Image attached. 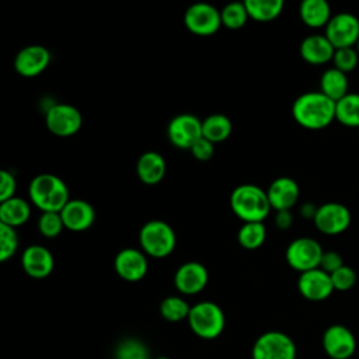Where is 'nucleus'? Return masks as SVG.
I'll use <instances>...</instances> for the list:
<instances>
[{
  "mask_svg": "<svg viewBox=\"0 0 359 359\" xmlns=\"http://www.w3.org/2000/svg\"><path fill=\"white\" fill-rule=\"evenodd\" d=\"M292 116L304 129L321 130L335 121V101L320 90L303 93L293 101Z\"/></svg>",
  "mask_w": 359,
  "mask_h": 359,
  "instance_id": "f257e3e1",
  "label": "nucleus"
},
{
  "mask_svg": "<svg viewBox=\"0 0 359 359\" xmlns=\"http://www.w3.org/2000/svg\"><path fill=\"white\" fill-rule=\"evenodd\" d=\"M28 195L29 201L42 212H60L70 201L66 182L49 172L38 174L31 180Z\"/></svg>",
  "mask_w": 359,
  "mask_h": 359,
  "instance_id": "f03ea898",
  "label": "nucleus"
},
{
  "mask_svg": "<svg viewBox=\"0 0 359 359\" xmlns=\"http://www.w3.org/2000/svg\"><path fill=\"white\" fill-rule=\"evenodd\" d=\"M230 208L244 223L264 222L272 209L266 191L254 184L236 187L230 195Z\"/></svg>",
  "mask_w": 359,
  "mask_h": 359,
  "instance_id": "7ed1b4c3",
  "label": "nucleus"
},
{
  "mask_svg": "<svg viewBox=\"0 0 359 359\" xmlns=\"http://www.w3.org/2000/svg\"><path fill=\"white\" fill-rule=\"evenodd\" d=\"M139 244L146 255L164 258L174 251L177 237L167 222L150 220L146 222L139 231Z\"/></svg>",
  "mask_w": 359,
  "mask_h": 359,
  "instance_id": "20e7f679",
  "label": "nucleus"
},
{
  "mask_svg": "<svg viewBox=\"0 0 359 359\" xmlns=\"http://www.w3.org/2000/svg\"><path fill=\"white\" fill-rule=\"evenodd\" d=\"M187 320L191 331L202 339L217 338L226 325L223 310L220 306L209 300L191 306V311Z\"/></svg>",
  "mask_w": 359,
  "mask_h": 359,
  "instance_id": "39448f33",
  "label": "nucleus"
},
{
  "mask_svg": "<svg viewBox=\"0 0 359 359\" xmlns=\"http://www.w3.org/2000/svg\"><path fill=\"white\" fill-rule=\"evenodd\" d=\"M324 250L321 244L311 237L294 238L285 251L286 262L299 273L320 268Z\"/></svg>",
  "mask_w": 359,
  "mask_h": 359,
  "instance_id": "423d86ee",
  "label": "nucleus"
},
{
  "mask_svg": "<svg viewBox=\"0 0 359 359\" xmlns=\"http://www.w3.org/2000/svg\"><path fill=\"white\" fill-rule=\"evenodd\" d=\"M293 339L282 331H266L261 334L251 351L252 359H296Z\"/></svg>",
  "mask_w": 359,
  "mask_h": 359,
  "instance_id": "0eeeda50",
  "label": "nucleus"
},
{
  "mask_svg": "<svg viewBox=\"0 0 359 359\" xmlns=\"http://www.w3.org/2000/svg\"><path fill=\"white\" fill-rule=\"evenodd\" d=\"M45 123L49 132L55 136L69 137L80 130L83 116L80 111L70 104L53 102L45 109Z\"/></svg>",
  "mask_w": 359,
  "mask_h": 359,
  "instance_id": "6e6552de",
  "label": "nucleus"
},
{
  "mask_svg": "<svg viewBox=\"0 0 359 359\" xmlns=\"http://www.w3.org/2000/svg\"><path fill=\"white\" fill-rule=\"evenodd\" d=\"M184 24L198 36H210L222 27L220 11L208 3H195L185 10Z\"/></svg>",
  "mask_w": 359,
  "mask_h": 359,
  "instance_id": "1a4fd4ad",
  "label": "nucleus"
},
{
  "mask_svg": "<svg viewBox=\"0 0 359 359\" xmlns=\"http://www.w3.org/2000/svg\"><path fill=\"white\" fill-rule=\"evenodd\" d=\"M324 35L335 49L355 46L359 39V18L349 11L332 14Z\"/></svg>",
  "mask_w": 359,
  "mask_h": 359,
  "instance_id": "9d476101",
  "label": "nucleus"
},
{
  "mask_svg": "<svg viewBox=\"0 0 359 359\" xmlns=\"http://www.w3.org/2000/svg\"><path fill=\"white\" fill-rule=\"evenodd\" d=\"M316 229L327 236L344 233L352 222V213L341 202H325L318 206L313 219Z\"/></svg>",
  "mask_w": 359,
  "mask_h": 359,
  "instance_id": "9b49d317",
  "label": "nucleus"
},
{
  "mask_svg": "<svg viewBox=\"0 0 359 359\" xmlns=\"http://www.w3.org/2000/svg\"><path fill=\"white\" fill-rule=\"evenodd\" d=\"M167 136L175 147L189 150L202 136V121L192 114H180L170 121Z\"/></svg>",
  "mask_w": 359,
  "mask_h": 359,
  "instance_id": "f8f14e48",
  "label": "nucleus"
},
{
  "mask_svg": "<svg viewBox=\"0 0 359 359\" xmlns=\"http://www.w3.org/2000/svg\"><path fill=\"white\" fill-rule=\"evenodd\" d=\"M323 348L331 359H349L356 351V338L348 327L332 324L323 334Z\"/></svg>",
  "mask_w": 359,
  "mask_h": 359,
  "instance_id": "ddd939ff",
  "label": "nucleus"
},
{
  "mask_svg": "<svg viewBox=\"0 0 359 359\" xmlns=\"http://www.w3.org/2000/svg\"><path fill=\"white\" fill-rule=\"evenodd\" d=\"M114 268L119 278L126 282H139L142 280L149 269V262L146 254L137 248H123L121 250L115 259Z\"/></svg>",
  "mask_w": 359,
  "mask_h": 359,
  "instance_id": "4468645a",
  "label": "nucleus"
},
{
  "mask_svg": "<svg viewBox=\"0 0 359 359\" xmlns=\"http://www.w3.org/2000/svg\"><path fill=\"white\" fill-rule=\"evenodd\" d=\"M297 290L310 302H323L334 292L331 275L321 268L303 272L297 279Z\"/></svg>",
  "mask_w": 359,
  "mask_h": 359,
  "instance_id": "2eb2a0df",
  "label": "nucleus"
},
{
  "mask_svg": "<svg viewBox=\"0 0 359 359\" xmlns=\"http://www.w3.org/2000/svg\"><path fill=\"white\" fill-rule=\"evenodd\" d=\"M209 280L208 269L203 264L189 261L180 265L174 273V286L182 294H198L205 289Z\"/></svg>",
  "mask_w": 359,
  "mask_h": 359,
  "instance_id": "dca6fc26",
  "label": "nucleus"
},
{
  "mask_svg": "<svg viewBox=\"0 0 359 359\" xmlns=\"http://www.w3.org/2000/svg\"><path fill=\"white\" fill-rule=\"evenodd\" d=\"M50 53L42 45H27L18 50L14 59L15 72L24 77H35L49 66Z\"/></svg>",
  "mask_w": 359,
  "mask_h": 359,
  "instance_id": "f3484780",
  "label": "nucleus"
},
{
  "mask_svg": "<svg viewBox=\"0 0 359 359\" xmlns=\"http://www.w3.org/2000/svg\"><path fill=\"white\" fill-rule=\"evenodd\" d=\"M21 265L28 276L42 279L53 271L55 259L46 247L41 244H31L22 251Z\"/></svg>",
  "mask_w": 359,
  "mask_h": 359,
  "instance_id": "a211bd4d",
  "label": "nucleus"
},
{
  "mask_svg": "<svg viewBox=\"0 0 359 359\" xmlns=\"http://www.w3.org/2000/svg\"><path fill=\"white\" fill-rule=\"evenodd\" d=\"M266 194L272 209H275L276 212L290 210L299 201L300 188L293 178L278 177L269 184Z\"/></svg>",
  "mask_w": 359,
  "mask_h": 359,
  "instance_id": "6ab92c4d",
  "label": "nucleus"
},
{
  "mask_svg": "<svg viewBox=\"0 0 359 359\" xmlns=\"http://www.w3.org/2000/svg\"><path fill=\"white\" fill-rule=\"evenodd\" d=\"M65 229L72 231H84L90 229L95 220L94 208L84 199H70L60 210Z\"/></svg>",
  "mask_w": 359,
  "mask_h": 359,
  "instance_id": "aec40b11",
  "label": "nucleus"
},
{
  "mask_svg": "<svg viewBox=\"0 0 359 359\" xmlns=\"http://www.w3.org/2000/svg\"><path fill=\"white\" fill-rule=\"evenodd\" d=\"M299 52L302 59L310 65H325L332 62L335 48L324 34H313L300 42Z\"/></svg>",
  "mask_w": 359,
  "mask_h": 359,
  "instance_id": "412c9836",
  "label": "nucleus"
},
{
  "mask_svg": "<svg viewBox=\"0 0 359 359\" xmlns=\"http://www.w3.org/2000/svg\"><path fill=\"white\" fill-rule=\"evenodd\" d=\"M165 160L157 151L143 153L136 163V174L139 180L146 185L158 184L165 175Z\"/></svg>",
  "mask_w": 359,
  "mask_h": 359,
  "instance_id": "4be33fe9",
  "label": "nucleus"
},
{
  "mask_svg": "<svg viewBox=\"0 0 359 359\" xmlns=\"http://www.w3.org/2000/svg\"><path fill=\"white\" fill-rule=\"evenodd\" d=\"M299 15L309 28H325L332 13L327 0H303L299 6Z\"/></svg>",
  "mask_w": 359,
  "mask_h": 359,
  "instance_id": "5701e85b",
  "label": "nucleus"
},
{
  "mask_svg": "<svg viewBox=\"0 0 359 359\" xmlns=\"http://www.w3.org/2000/svg\"><path fill=\"white\" fill-rule=\"evenodd\" d=\"M31 216V206L22 198L14 196L0 202V223L10 227H20L28 222Z\"/></svg>",
  "mask_w": 359,
  "mask_h": 359,
  "instance_id": "b1692460",
  "label": "nucleus"
},
{
  "mask_svg": "<svg viewBox=\"0 0 359 359\" xmlns=\"http://www.w3.org/2000/svg\"><path fill=\"white\" fill-rule=\"evenodd\" d=\"M348 74L332 67L325 69L320 76V91L331 98L332 101H338L345 97L349 91Z\"/></svg>",
  "mask_w": 359,
  "mask_h": 359,
  "instance_id": "393cba45",
  "label": "nucleus"
},
{
  "mask_svg": "<svg viewBox=\"0 0 359 359\" xmlns=\"http://www.w3.org/2000/svg\"><path fill=\"white\" fill-rule=\"evenodd\" d=\"M231 130V121L223 114H212L202 121V136L215 144L226 140Z\"/></svg>",
  "mask_w": 359,
  "mask_h": 359,
  "instance_id": "a878e982",
  "label": "nucleus"
},
{
  "mask_svg": "<svg viewBox=\"0 0 359 359\" xmlns=\"http://www.w3.org/2000/svg\"><path fill=\"white\" fill-rule=\"evenodd\" d=\"M248 17L259 22H268L278 18L285 7L283 0H245Z\"/></svg>",
  "mask_w": 359,
  "mask_h": 359,
  "instance_id": "bb28decb",
  "label": "nucleus"
},
{
  "mask_svg": "<svg viewBox=\"0 0 359 359\" xmlns=\"http://www.w3.org/2000/svg\"><path fill=\"white\" fill-rule=\"evenodd\" d=\"M335 121L348 128H359V93H348L335 102Z\"/></svg>",
  "mask_w": 359,
  "mask_h": 359,
  "instance_id": "cd10ccee",
  "label": "nucleus"
},
{
  "mask_svg": "<svg viewBox=\"0 0 359 359\" xmlns=\"http://www.w3.org/2000/svg\"><path fill=\"white\" fill-rule=\"evenodd\" d=\"M266 238V227L264 222H250L244 223L237 233L238 244L244 250H257L259 248Z\"/></svg>",
  "mask_w": 359,
  "mask_h": 359,
  "instance_id": "c85d7f7f",
  "label": "nucleus"
},
{
  "mask_svg": "<svg viewBox=\"0 0 359 359\" xmlns=\"http://www.w3.org/2000/svg\"><path fill=\"white\" fill-rule=\"evenodd\" d=\"M191 306L180 296H168L160 303V314L170 323H178L188 318Z\"/></svg>",
  "mask_w": 359,
  "mask_h": 359,
  "instance_id": "c756f323",
  "label": "nucleus"
},
{
  "mask_svg": "<svg viewBox=\"0 0 359 359\" xmlns=\"http://www.w3.org/2000/svg\"><path fill=\"white\" fill-rule=\"evenodd\" d=\"M220 17H222V25H224L229 29L243 28L250 18L244 1L243 3L234 1V3L226 4L220 10Z\"/></svg>",
  "mask_w": 359,
  "mask_h": 359,
  "instance_id": "7c9ffc66",
  "label": "nucleus"
},
{
  "mask_svg": "<svg viewBox=\"0 0 359 359\" xmlns=\"http://www.w3.org/2000/svg\"><path fill=\"white\" fill-rule=\"evenodd\" d=\"M115 359H150V353L140 339L125 338L115 349Z\"/></svg>",
  "mask_w": 359,
  "mask_h": 359,
  "instance_id": "2f4dec72",
  "label": "nucleus"
},
{
  "mask_svg": "<svg viewBox=\"0 0 359 359\" xmlns=\"http://www.w3.org/2000/svg\"><path fill=\"white\" fill-rule=\"evenodd\" d=\"M65 229L60 212H42L38 219V230L46 238L57 237Z\"/></svg>",
  "mask_w": 359,
  "mask_h": 359,
  "instance_id": "473e14b6",
  "label": "nucleus"
},
{
  "mask_svg": "<svg viewBox=\"0 0 359 359\" xmlns=\"http://www.w3.org/2000/svg\"><path fill=\"white\" fill-rule=\"evenodd\" d=\"M18 248V237L14 227L0 223V261L10 259Z\"/></svg>",
  "mask_w": 359,
  "mask_h": 359,
  "instance_id": "72a5a7b5",
  "label": "nucleus"
},
{
  "mask_svg": "<svg viewBox=\"0 0 359 359\" xmlns=\"http://www.w3.org/2000/svg\"><path fill=\"white\" fill-rule=\"evenodd\" d=\"M358 63H359V53L355 46L335 49V53L332 57V65L335 69L348 74L349 72L355 70Z\"/></svg>",
  "mask_w": 359,
  "mask_h": 359,
  "instance_id": "f704fd0d",
  "label": "nucleus"
},
{
  "mask_svg": "<svg viewBox=\"0 0 359 359\" xmlns=\"http://www.w3.org/2000/svg\"><path fill=\"white\" fill-rule=\"evenodd\" d=\"M356 279H358L356 272L349 265H342L339 269L331 273L334 290H339V292H346L352 289L356 283Z\"/></svg>",
  "mask_w": 359,
  "mask_h": 359,
  "instance_id": "c9c22d12",
  "label": "nucleus"
},
{
  "mask_svg": "<svg viewBox=\"0 0 359 359\" xmlns=\"http://www.w3.org/2000/svg\"><path fill=\"white\" fill-rule=\"evenodd\" d=\"M191 154L198 160V161H208L213 157L215 154V143H212L210 140L205 139L203 136H201L189 149Z\"/></svg>",
  "mask_w": 359,
  "mask_h": 359,
  "instance_id": "e433bc0d",
  "label": "nucleus"
},
{
  "mask_svg": "<svg viewBox=\"0 0 359 359\" xmlns=\"http://www.w3.org/2000/svg\"><path fill=\"white\" fill-rule=\"evenodd\" d=\"M15 189H17V181L13 172L7 170H1L0 171V202L14 198Z\"/></svg>",
  "mask_w": 359,
  "mask_h": 359,
  "instance_id": "4c0bfd02",
  "label": "nucleus"
},
{
  "mask_svg": "<svg viewBox=\"0 0 359 359\" xmlns=\"http://www.w3.org/2000/svg\"><path fill=\"white\" fill-rule=\"evenodd\" d=\"M344 264V259H342V255L337 251H324L323 254V258H321V262H320V268L323 271H325L327 273H332L335 272L337 269H339Z\"/></svg>",
  "mask_w": 359,
  "mask_h": 359,
  "instance_id": "58836bf2",
  "label": "nucleus"
},
{
  "mask_svg": "<svg viewBox=\"0 0 359 359\" xmlns=\"http://www.w3.org/2000/svg\"><path fill=\"white\" fill-rule=\"evenodd\" d=\"M273 222H275V226L278 229L287 230L293 224V215L290 213V210H279V212L275 213Z\"/></svg>",
  "mask_w": 359,
  "mask_h": 359,
  "instance_id": "ea45409f",
  "label": "nucleus"
},
{
  "mask_svg": "<svg viewBox=\"0 0 359 359\" xmlns=\"http://www.w3.org/2000/svg\"><path fill=\"white\" fill-rule=\"evenodd\" d=\"M317 209H318V206H316L314 203H311V202H306V203H303L302 206H300V215L304 217V219H314V216H316V213H317Z\"/></svg>",
  "mask_w": 359,
  "mask_h": 359,
  "instance_id": "a19ab883",
  "label": "nucleus"
},
{
  "mask_svg": "<svg viewBox=\"0 0 359 359\" xmlns=\"http://www.w3.org/2000/svg\"><path fill=\"white\" fill-rule=\"evenodd\" d=\"M355 48H356V50H358V53H359V39H358V42H356V45H355Z\"/></svg>",
  "mask_w": 359,
  "mask_h": 359,
  "instance_id": "79ce46f5",
  "label": "nucleus"
},
{
  "mask_svg": "<svg viewBox=\"0 0 359 359\" xmlns=\"http://www.w3.org/2000/svg\"><path fill=\"white\" fill-rule=\"evenodd\" d=\"M156 359H170V358H167V356H158V358H156Z\"/></svg>",
  "mask_w": 359,
  "mask_h": 359,
  "instance_id": "37998d69",
  "label": "nucleus"
},
{
  "mask_svg": "<svg viewBox=\"0 0 359 359\" xmlns=\"http://www.w3.org/2000/svg\"><path fill=\"white\" fill-rule=\"evenodd\" d=\"M358 130H359V128H358Z\"/></svg>",
  "mask_w": 359,
  "mask_h": 359,
  "instance_id": "c03bdc74",
  "label": "nucleus"
}]
</instances>
